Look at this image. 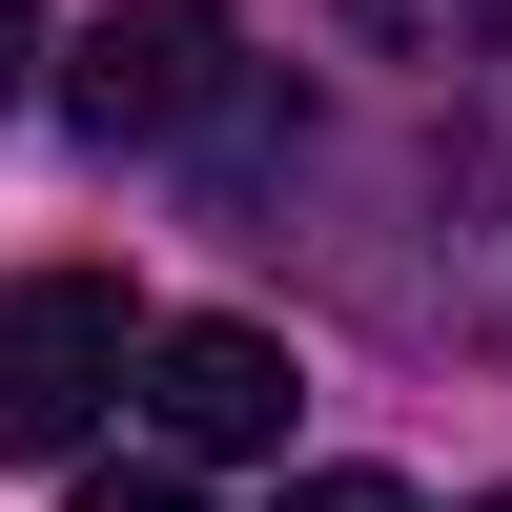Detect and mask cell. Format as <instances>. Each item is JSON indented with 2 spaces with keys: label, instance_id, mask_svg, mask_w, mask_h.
Segmentation results:
<instances>
[{
  "label": "cell",
  "instance_id": "cell-2",
  "mask_svg": "<svg viewBox=\"0 0 512 512\" xmlns=\"http://www.w3.org/2000/svg\"><path fill=\"white\" fill-rule=\"evenodd\" d=\"M205 103H226V0H123V21H82V62H62L82 144H185Z\"/></svg>",
  "mask_w": 512,
  "mask_h": 512
},
{
  "label": "cell",
  "instance_id": "cell-7",
  "mask_svg": "<svg viewBox=\"0 0 512 512\" xmlns=\"http://www.w3.org/2000/svg\"><path fill=\"white\" fill-rule=\"evenodd\" d=\"M21 82H41V0H0V103H21Z\"/></svg>",
  "mask_w": 512,
  "mask_h": 512
},
{
  "label": "cell",
  "instance_id": "cell-5",
  "mask_svg": "<svg viewBox=\"0 0 512 512\" xmlns=\"http://www.w3.org/2000/svg\"><path fill=\"white\" fill-rule=\"evenodd\" d=\"M82 512H205V472L185 451H123V472H82Z\"/></svg>",
  "mask_w": 512,
  "mask_h": 512
},
{
  "label": "cell",
  "instance_id": "cell-1",
  "mask_svg": "<svg viewBox=\"0 0 512 512\" xmlns=\"http://www.w3.org/2000/svg\"><path fill=\"white\" fill-rule=\"evenodd\" d=\"M123 369H144V328H123L103 267H21L0 287V451H82Z\"/></svg>",
  "mask_w": 512,
  "mask_h": 512
},
{
  "label": "cell",
  "instance_id": "cell-4",
  "mask_svg": "<svg viewBox=\"0 0 512 512\" xmlns=\"http://www.w3.org/2000/svg\"><path fill=\"white\" fill-rule=\"evenodd\" d=\"M349 41H390V62H472V41H512V0H349Z\"/></svg>",
  "mask_w": 512,
  "mask_h": 512
},
{
  "label": "cell",
  "instance_id": "cell-8",
  "mask_svg": "<svg viewBox=\"0 0 512 512\" xmlns=\"http://www.w3.org/2000/svg\"><path fill=\"white\" fill-rule=\"evenodd\" d=\"M492 512H512V492H492Z\"/></svg>",
  "mask_w": 512,
  "mask_h": 512
},
{
  "label": "cell",
  "instance_id": "cell-6",
  "mask_svg": "<svg viewBox=\"0 0 512 512\" xmlns=\"http://www.w3.org/2000/svg\"><path fill=\"white\" fill-rule=\"evenodd\" d=\"M287 512H431V492H390V472H287Z\"/></svg>",
  "mask_w": 512,
  "mask_h": 512
},
{
  "label": "cell",
  "instance_id": "cell-3",
  "mask_svg": "<svg viewBox=\"0 0 512 512\" xmlns=\"http://www.w3.org/2000/svg\"><path fill=\"white\" fill-rule=\"evenodd\" d=\"M144 431L185 451V472H205V451H287V349H267L246 308H185V328H144Z\"/></svg>",
  "mask_w": 512,
  "mask_h": 512
}]
</instances>
